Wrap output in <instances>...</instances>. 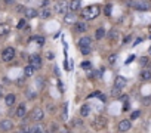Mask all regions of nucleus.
Instances as JSON below:
<instances>
[{
    "label": "nucleus",
    "instance_id": "obj_1",
    "mask_svg": "<svg viewBox=\"0 0 151 133\" xmlns=\"http://www.w3.org/2000/svg\"><path fill=\"white\" fill-rule=\"evenodd\" d=\"M99 14H101V9H99V6H96V5H92V6H88V8H85V9L82 11V18H83V19H88V21H91V19H95V18H98V16H99Z\"/></svg>",
    "mask_w": 151,
    "mask_h": 133
},
{
    "label": "nucleus",
    "instance_id": "obj_2",
    "mask_svg": "<svg viewBox=\"0 0 151 133\" xmlns=\"http://www.w3.org/2000/svg\"><path fill=\"white\" fill-rule=\"evenodd\" d=\"M129 8L135 9V11H148L151 8V5L147 2V0H129Z\"/></svg>",
    "mask_w": 151,
    "mask_h": 133
},
{
    "label": "nucleus",
    "instance_id": "obj_3",
    "mask_svg": "<svg viewBox=\"0 0 151 133\" xmlns=\"http://www.w3.org/2000/svg\"><path fill=\"white\" fill-rule=\"evenodd\" d=\"M79 47H80L82 55H89L91 50H92V40H91V37H88V36L82 37L79 40Z\"/></svg>",
    "mask_w": 151,
    "mask_h": 133
},
{
    "label": "nucleus",
    "instance_id": "obj_4",
    "mask_svg": "<svg viewBox=\"0 0 151 133\" xmlns=\"http://www.w3.org/2000/svg\"><path fill=\"white\" fill-rule=\"evenodd\" d=\"M70 11V2L68 0H58L55 5V12L56 14H67Z\"/></svg>",
    "mask_w": 151,
    "mask_h": 133
},
{
    "label": "nucleus",
    "instance_id": "obj_5",
    "mask_svg": "<svg viewBox=\"0 0 151 133\" xmlns=\"http://www.w3.org/2000/svg\"><path fill=\"white\" fill-rule=\"evenodd\" d=\"M92 126H93L95 129H98V130L105 129V127H107V118H105L104 115H96V117L93 118V121H92Z\"/></svg>",
    "mask_w": 151,
    "mask_h": 133
},
{
    "label": "nucleus",
    "instance_id": "obj_6",
    "mask_svg": "<svg viewBox=\"0 0 151 133\" xmlns=\"http://www.w3.org/2000/svg\"><path fill=\"white\" fill-rule=\"evenodd\" d=\"M15 55H17V52H15L14 47H6V49L2 52V59H3L5 62H11V61L15 58Z\"/></svg>",
    "mask_w": 151,
    "mask_h": 133
},
{
    "label": "nucleus",
    "instance_id": "obj_7",
    "mask_svg": "<svg viewBox=\"0 0 151 133\" xmlns=\"http://www.w3.org/2000/svg\"><path fill=\"white\" fill-rule=\"evenodd\" d=\"M45 118V111L42 108H34L31 111V120L33 121H42Z\"/></svg>",
    "mask_w": 151,
    "mask_h": 133
},
{
    "label": "nucleus",
    "instance_id": "obj_8",
    "mask_svg": "<svg viewBox=\"0 0 151 133\" xmlns=\"http://www.w3.org/2000/svg\"><path fill=\"white\" fill-rule=\"evenodd\" d=\"M12 129H14V123H12V120L5 118V120L0 121V130H2V132H9V130H12Z\"/></svg>",
    "mask_w": 151,
    "mask_h": 133
},
{
    "label": "nucleus",
    "instance_id": "obj_9",
    "mask_svg": "<svg viewBox=\"0 0 151 133\" xmlns=\"http://www.w3.org/2000/svg\"><path fill=\"white\" fill-rule=\"evenodd\" d=\"M30 64L34 66L36 70H40V68H42V58H40L39 55H36V53H34V55H31V56H30Z\"/></svg>",
    "mask_w": 151,
    "mask_h": 133
},
{
    "label": "nucleus",
    "instance_id": "obj_10",
    "mask_svg": "<svg viewBox=\"0 0 151 133\" xmlns=\"http://www.w3.org/2000/svg\"><path fill=\"white\" fill-rule=\"evenodd\" d=\"M126 84H127V80H126L123 76H117V77H116V80H114V87L123 90V89L126 87Z\"/></svg>",
    "mask_w": 151,
    "mask_h": 133
},
{
    "label": "nucleus",
    "instance_id": "obj_11",
    "mask_svg": "<svg viewBox=\"0 0 151 133\" xmlns=\"http://www.w3.org/2000/svg\"><path fill=\"white\" fill-rule=\"evenodd\" d=\"M130 127H132L130 120H122V121L119 123V126H117L119 132H129V130H130Z\"/></svg>",
    "mask_w": 151,
    "mask_h": 133
},
{
    "label": "nucleus",
    "instance_id": "obj_12",
    "mask_svg": "<svg viewBox=\"0 0 151 133\" xmlns=\"http://www.w3.org/2000/svg\"><path fill=\"white\" fill-rule=\"evenodd\" d=\"M25 114H27V107H25L24 104L18 105V108H17V111H15V115H17L18 118H24Z\"/></svg>",
    "mask_w": 151,
    "mask_h": 133
},
{
    "label": "nucleus",
    "instance_id": "obj_13",
    "mask_svg": "<svg viewBox=\"0 0 151 133\" xmlns=\"http://www.w3.org/2000/svg\"><path fill=\"white\" fill-rule=\"evenodd\" d=\"M82 6V0H70V11L71 12H77Z\"/></svg>",
    "mask_w": 151,
    "mask_h": 133
},
{
    "label": "nucleus",
    "instance_id": "obj_14",
    "mask_svg": "<svg viewBox=\"0 0 151 133\" xmlns=\"http://www.w3.org/2000/svg\"><path fill=\"white\" fill-rule=\"evenodd\" d=\"M24 15H25V18L33 19V18H36L39 14H37V11L33 9V8H25V9H24Z\"/></svg>",
    "mask_w": 151,
    "mask_h": 133
},
{
    "label": "nucleus",
    "instance_id": "obj_15",
    "mask_svg": "<svg viewBox=\"0 0 151 133\" xmlns=\"http://www.w3.org/2000/svg\"><path fill=\"white\" fill-rule=\"evenodd\" d=\"M64 22L65 24H76V12H71V11H70V14L67 12L65 18H64Z\"/></svg>",
    "mask_w": 151,
    "mask_h": 133
},
{
    "label": "nucleus",
    "instance_id": "obj_16",
    "mask_svg": "<svg viewBox=\"0 0 151 133\" xmlns=\"http://www.w3.org/2000/svg\"><path fill=\"white\" fill-rule=\"evenodd\" d=\"M88 30V25H86V22H76L74 24V31L76 33H83V31H86Z\"/></svg>",
    "mask_w": 151,
    "mask_h": 133
},
{
    "label": "nucleus",
    "instance_id": "obj_17",
    "mask_svg": "<svg viewBox=\"0 0 151 133\" xmlns=\"http://www.w3.org/2000/svg\"><path fill=\"white\" fill-rule=\"evenodd\" d=\"M28 132L30 133H43V132H46V129L43 127V124H34L28 129Z\"/></svg>",
    "mask_w": 151,
    "mask_h": 133
},
{
    "label": "nucleus",
    "instance_id": "obj_18",
    "mask_svg": "<svg viewBox=\"0 0 151 133\" xmlns=\"http://www.w3.org/2000/svg\"><path fill=\"white\" fill-rule=\"evenodd\" d=\"M15 101H17V96H15L14 93H9V95H6V98H5V102H6L8 107H12V105L15 104Z\"/></svg>",
    "mask_w": 151,
    "mask_h": 133
},
{
    "label": "nucleus",
    "instance_id": "obj_19",
    "mask_svg": "<svg viewBox=\"0 0 151 133\" xmlns=\"http://www.w3.org/2000/svg\"><path fill=\"white\" fill-rule=\"evenodd\" d=\"M139 79L144 80V82H148L151 79V70H142L141 74H139Z\"/></svg>",
    "mask_w": 151,
    "mask_h": 133
},
{
    "label": "nucleus",
    "instance_id": "obj_20",
    "mask_svg": "<svg viewBox=\"0 0 151 133\" xmlns=\"http://www.w3.org/2000/svg\"><path fill=\"white\" fill-rule=\"evenodd\" d=\"M11 31V27L8 24H0V37H3V36H8Z\"/></svg>",
    "mask_w": 151,
    "mask_h": 133
},
{
    "label": "nucleus",
    "instance_id": "obj_21",
    "mask_svg": "<svg viewBox=\"0 0 151 133\" xmlns=\"http://www.w3.org/2000/svg\"><path fill=\"white\" fill-rule=\"evenodd\" d=\"M71 126H73V129H76V130L83 129V121H82V118H74V120L71 121Z\"/></svg>",
    "mask_w": 151,
    "mask_h": 133
},
{
    "label": "nucleus",
    "instance_id": "obj_22",
    "mask_svg": "<svg viewBox=\"0 0 151 133\" xmlns=\"http://www.w3.org/2000/svg\"><path fill=\"white\" fill-rule=\"evenodd\" d=\"M34 70H36V68H34V66H33L31 64H30V65H27L25 68H24V76H25V77H31V76L34 74Z\"/></svg>",
    "mask_w": 151,
    "mask_h": 133
},
{
    "label": "nucleus",
    "instance_id": "obj_23",
    "mask_svg": "<svg viewBox=\"0 0 151 133\" xmlns=\"http://www.w3.org/2000/svg\"><path fill=\"white\" fill-rule=\"evenodd\" d=\"M89 114H91V107H89L88 104L82 105V108H80V115H82V117H88Z\"/></svg>",
    "mask_w": 151,
    "mask_h": 133
},
{
    "label": "nucleus",
    "instance_id": "obj_24",
    "mask_svg": "<svg viewBox=\"0 0 151 133\" xmlns=\"http://www.w3.org/2000/svg\"><path fill=\"white\" fill-rule=\"evenodd\" d=\"M39 15H40L43 19H46V18H49V16H50V11H49L47 8H43V9L40 11V14H39Z\"/></svg>",
    "mask_w": 151,
    "mask_h": 133
},
{
    "label": "nucleus",
    "instance_id": "obj_25",
    "mask_svg": "<svg viewBox=\"0 0 151 133\" xmlns=\"http://www.w3.org/2000/svg\"><path fill=\"white\" fill-rule=\"evenodd\" d=\"M104 36H105V30H104V28H98V30H96V33H95L96 40H101Z\"/></svg>",
    "mask_w": 151,
    "mask_h": 133
},
{
    "label": "nucleus",
    "instance_id": "obj_26",
    "mask_svg": "<svg viewBox=\"0 0 151 133\" xmlns=\"http://www.w3.org/2000/svg\"><path fill=\"white\" fill-rule=\"evenodd\" d=\"M33 40H34L37 44H40V46L45 43V37H42V36H36V37H33Z\"/></svg>",
    "mask_w": 151,
    "mask_h": 133
},
{
    "label": "nucleus",
    "instance_id": "obj_27",
    "mask_svg": "<svg viewBox=\"0 0 151 133\" xmlns=\"http://www.w3.org/2000/svg\"><path fill=\"white\" fill-rule=\"evenodd\" d=\"M91 66H92V64H91L89 61L82 62V68H83V70H91Z\"/></svg>",
    "mask_w": 151,
    "mask_h": 133
},
{
    "label": "nucleus",
    "instance_id": "obj_28",
    "mask_svg": "<svg viewBox=\"0 0 151 133\" xmlns=\"http://www.w3.org/2000/svg\"><path fill=\"white\" fill-rule=\"evenodd\" d=\"M116 59H117V55H114V53H111V55L108 56V62H110V64H114Z\"/></svg>",
    "mask_w": 151,
    "mask_h": 133
},
{
    "label": "nucleus",
    "instance_id": "obj_29",
    "mask_svg": "<svg viewBox=\"0 0 151 133\" xmlns=\"http://www.w3.org/2000/svg\"><path fill=\"white\" fill-rule=\"evenodd\" d=\"M120 93H122V89H117V87H114V92H113V96H120Z\"/></svg>",
    "mask_w": 151,
    "mask_h": 133
},
{
    "label": "nucleus",
    "instance_id": "obj_30",
    "mask_svg": "<svg viewBox=\"0 0 151 133\" xmlns=\"http://www.w3.org/2000/svg\"><path fill=\"white\" fill-rule=\"evenodd\" d=\"M25 27V19H21L19 22H18V28L21 30V28H24Z\"/></svg>",
    "mask_w": 151,
    "mask_h": 133
},
{
    "label": "nucleus",
    "instance_id": "obj_31",
    "mask_svg": "<svg viewBox=\"0 0 151 133\" xmlns=\"http://www.w3.org/2000/svg\"><path fill=\"white\" fill-rule=\"evenodd\" d=\"M62 118H64V120H67V104L64 105V114H62Z\"/></svg>",
    "mask_w": 151,
    "mask_h": 133
},
{
    "label": "nucleus",
    "instance_id": "obj_32",
    "mask_svg": "<svg viewBox=\"0 0 151 133\" xmlns=\"http://www.w3.org/2000/svg\"><path fill=\"white\" fill-rule=\"evenodd\" d=\"M139 114H141L139 111H135V112L132 114V120H135V118H138V117H139Z\"/></svg>",
    "mask_w": 151,
    "mask_h": 133
},
{
    "label": "nucleus",
    "instance_id": "obj_33",
    "mask_svg": "<svg viewBox=\"0 0 151 133\" xmlns=\"http://www.w3.org/2000/svg\"><path fill=\"white\" fill-rule=\"evenodd\" d=\"M105 14H107V15H110V14H111V6H110V5H108V6H105Z\"/></svg>",
    "mask_w": 151,
    "mask_h": 133
},
{
    "label": "nucleus",
    "instance_id": "obj_34",
    "mask_svg": "<svg viewBox=\"0 0 151 133\" xmlns=\"http://www.w3.org/2000/svg\"><path fill=\"white\" fill-rule=\"evenodd\" d=\"M147 64H148V59L147 58H142L141 59V65H147Z\"/></svg>",
    "mask_w": 151,
    "mask_h": 133
},
{
    "label": "nucleus",
    "instance_id": "obj_35",
    "mask_svg": "<svg viewBox=\"0 0 151 133\" xmlns=\"http://www.w3.org/2000/svg\"><path fill=\"white\" fill-rule=\"evenodd\" d=\"M58 87H59V90H61V92H64V86H62L61 80H58Z\"/></svg>",
    "mask_w": 151,
    "mask_h": 133
},
{
    "label": "nucleus",
    "instance_id": "obj_36",
    "mask_svg": "<svg viewBox=\"0 0 151 133\" xmlns=\"http://www.w3.org/2000/svg\"><path fill=\"white\" fill-rule=\"evenodd\" d=\"M133 59H135V56H133V55H132V56H129V58L126 59V64H129V62H132Z\"/></svg>",
    "mask_w": 151,
    "mask_h": 133
},
{
    "label": "nucleus",
    "instance_id": "obj_37",
    "mask_svg": "<svg viewBox=\"0 0 151 133\" xmlns=\"http://www.w3.org/2000/svg\"><path fill=\"white\" fill-rule=\"evenodd\" d=\"M47 59H53V53L52 52H47Z\"/></svg>",
    "mask_w": 151,
    "mask_h": 133
},
{
    "label": "nucleus",
    "instance_id": "obj_38",
    "mask_svg": "<svg viewBox=\"0 0 151 133\" xmlns=\"http://www.w3.org/2000/svg\"><path fill=\"white\" fill-rule=\"evenodd\" d=\"M15 2V0H5V3H8V5H12Z\"/></svg>",
    "mask_w": 151,
    "mask_h": 133
},
{
    "label": "nucleus",
    "instance_id": "obj_39",
    "mask_svg": "<svg viewBox=\"0 0 151 133\" xmlns=\"http://www.w3.org/2000/svg\"><path fill=\"white\" fill-rule=\"evenodd\" d=\"M2 96H3V87L0 86V98H2Z\"/></svg>",
    "mask_w": 151,
    "mask_h": 133
},
{
    "label": "nucleus",
    "instance_id": "obj_40",
    "mask_svg": "<svg viewBox=\"0 0 151 133\" xmlns=\"http://www.w3.org/2000/svg\"><path fill=\"white\" fill-rule=\"evenodd\" d=\"M147 65H148V70H151V62H148Z\"/></svg>",
    "mask_w": 151,
    "mask_h": 133
},
{
    "label": "nucleus",
    "instance_id": "obj_41",
    "mask_svg": "<svg viewBox=\"0 0 151 133\" xmlns=\"http://www.w3.org/2000/svg\"><path fill=\"white\" fill-rule=\"evenodd\" d=\"M148 52H150V55H151V46H150V49H148Z\"/></svg>",
    "mask_w": 151,
    "mask_h": 133
}]
</instances>
